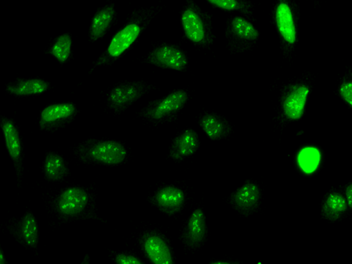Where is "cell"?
Masks as SVG:
<instances>
[{"mask_svg":"<svg viewBox=\"0 0 352 264\" xmlns=\"http://www.w3.org/2000/svg\"><path fill=\"white\" fill-rule=\"evenodd\" d=\"M278 29L283 38L289 43L296 41V29L292 11L287 4L280 3L276 11Z\"/></svg>","mask_w":352,"mask_h":264,"instance_id":"obj_18","label":"cell"},{"mask_svg":"<svg viewBox=\"0 0 352 264\" xmlns=\"http://www.w3.org/2000/svg\"><path fill=\"white\" fill-rule=\"evenodd\" d=\"M45 177L50 181H58L67 173V167L63 158L53 152L48 153L44 162Z\"/></svg>","mask_w":352,"mask_h":264,"instance_id":"obj_21","label":"cell"},{"mask_svg":"<svg viewBox=\"0 0 352 264\" xmlns=\"http://www.w3.org/2000/svg\"><path fill=\"white\" fill-rule=\"evenodd\" d=\"M50 83L39 78L17 79L6 85V90L16 96L39 94L47 91Z\"/></svg>","mask_w":352,"mask_h":264,"instance_id":"obj_16","label":"cell"},{"mask_svg":"<svg viewBox=\"0 0 352 264\" xmlns=\"http://www.w3.org/2000/svg\"><path fill=\"white\" fill-rule=\"evenodd\" d=\"M260 198L261 191L258 186L252 182H248L232 194L231 201L237 210L245 213L257 207Z\"/></svg>","mask_w":352,"mask_h":264,"instance_id":"obj_12","label":"cell"},{"mask_svg":"<svg viewBox=\"0 0 352 264\" xmlns=\"http://www.w3.org/2000/svg\"><path fill=\"white\" fill-rule=\"evenodd\" d=\"M345 192L347 205L352 208V183L347 186Z\"/></svg>","mask_w":352,"mask_h":264,"instance_id":"obj_29","label":"cell"},{"mask_svg":"<svg viewBox=\"0 0 352 264\" xmlns=\"http://www.w3.org/2000/svg\"><path fill=\"white\" fill-rule=\"evenodd\" d=\"M185 201L184 192L172 186L158 190L152 198L153 203L164 212L172 214L178 212Z\"/></svg>","mask_w":352,"mask_h":264,"instance_id":"obj_9","label":"cell"},{"mask_svg":"<svg viewBox=\"0 0 352 264\" xmlns=\"http://www.w3.org/2000/svg\"><path fill=\"white\" fill-rule=\"evenodd\" d=\"M116 15L113 4L106 5L94 15L89 27V38L96 41L102 38L109 29Z\"/></svg>","mask_w":352,"mask_h":264,"instance_id":"obj_13","label":"cell"},{"mask_svg":"<svg viewBox=\"0 0 352 264\" xmlns=\"http://www.w3.org/2000/svg\"><path fill=\"white\" fill-rule=\"evenodd\" d=\"M208 1L216 7L226 10H234L241 8V5L235 0H208Z\"/></svg>","mask_w":352,"mask_h":264,"instance_id":"obj_26","label":"cell"},{"mask_svg":"<svg viewBox=\"0 0 352 264\" xmlns=\"http://www.w3.org/2000/svg\"><path fill=\"white\" fill-rule=\"evenodd\" d=\"M77 155L85 162L116 165L124 160L126 151L120 142L91 139L78 146Z\"/></svg>","mask_w":352,"mask_h":264,"instance_id":"obj_1","label":"cell"},{"mask_svg":"<svg viewBox=\"0 0 352 264\" xmlns=\"http://www.w3.org/2000/svg\"><path fill=\"white\" fill-rule=\"evenodd\" d=\"M187 100L188 95L186 91L184 90L175 91L146 109L144 116L153 120H160L182 109Z\"/></svg>","mask_w":352,"mask_h":264,"instance_id":"obj_8","label":"cell"},{"mask_svg":"<svg viewBox=\"0 0 352 264\" xmlns=\"http://www.w3.org/2000/svg\"><path fill=\"white\" fill-rule=\"evenodd\" d=\"M210 264H232V263H228V262H225V261H217V262L212 263Z\"/></svg>","mask_w":352,"mask_h":264,"instance_id":"obj_31","label":"cell"},{"mask_svg":"<svg viewBox=\"0 0 352 264\" xmlns=\"http://www.w3.org/2000/svg\"><path fill=\"white\" fill-rule=\"evenodd\" d=\"M142 248L153 264H173L168 245L160 236L148 233L143 236Z\"/></svg>","mask_w":352,"mask_h":264,"instance_id":"obj_7","label":"cell"},{"mask_svg":"<svg viewBox=\"0 0 352 264\" xmlns=\"http://www.w3.org/2000/svg\"><path fill=\"white\" fill-rule=\"evenodd\" d=\"M71 102L56 103L46 107L41 113L39 126L43 130H52L70 122L77 113Z\"/></svg>","mask_w":352,"mask_h":264,"instance_id":"obj_5","label":"cell"},{"mask_svg":"<svg viewBox=\"0 0 352 264\" xmlns=\"http://www.w3.org/2000/svg\"><path fill=\"white\" fill-rule=\"evenodd\" d=\"M89 195L80 187H70L63 191L56 200L57 212L66 217H76L86 209Z\"/></svg>","mask_w":352,"mask_h":264,"instance_id":"obj_4","label":"cell"},{"mask_svg":"<svg viewBox=\"0 0 352 264\" xmlns=\"http://www.w3.org/2000/svg\"><path fill=\"white\" fill-rule=\"evenodd\" d=\"M206 217L203 210L197 208L193 211L188 219L184 234V241L192 248L199 246L206 236Z\"/></svg>","mask_w":352,"mask_h":264,"instance_id":"obj_11","label":"cell"},{"mask_svg":"<svg viewBox=\"0 0 352 264\" xmlns=\"http://www.w3.org/2000/svg\"><path fill=\"white\" fill-rule=\"evenodd\" d=\"M346 208V199L341 194L333 192L324 199L321 212L326 219L333 221L338 219Z\"/></svg>","mask_w":352,"mask_h":264,"instance_id":"obj_20","label":"cell"},{"mask_svg":"<svg viewBox=\"0 0 352 264\" xmlns=\"http://www.w3.org/2000/svg\"><path fill=\"white\" fill-rule=\"evenodd\" d=\"M1 125L9 155L19 177L22 165V147L17 128L13 121L2 117Z\"/></svg>","mask_w":352,"mask_h":264,"instance_id":"obj_10","label":"cell"},{"mask_svg":"<svg viewBox=\"0 0 352 264\" xmlns=\"http://www.w3.org/2000/svg\"><path fill=\"white\" fill-rule=\"evenodd\" d=\"M72 43L70 34L64 33L56 38L47 53L55 57L60 63H64L70 56Z\"/></svg>","mask_w":352,"mask_h":264,"instance_id":"obj_23","label":"cell"},{"mask_svg":"<svg viewBox=\"0 0 352 264\" xmlns=\"http://www.w3.org/2000/svg\"><path fill=\"white\" fill-rule=\"evenodd\" d=\"M16 236L27 246L35 248L38 242V228L36 220L31 212L25 213L16 227Z\"/></svg>","mask_w":352,"mask_h":264,"instance_id":"obj_17","label":"cell"},{"mask_svg":"<svg viewBox=\"0 0 352 264\" xmlns=\"http://www.w3.org/2000/svg\"><path fill=\"white\" fill-rule=\"evenodd\" d=\"M182 23L187 38L195 43L201 42L205 37V30L199 16L190 9L186 10L182 16Z\"/></svg>","mask_w":352,"mask_h":264,"instance_id":"obj_19","label":"cell"},{"mask_svg":"<svg viewBox=\"0 0 352 264\" xmlns=\"http://www.w3.org/2000/svg\"><path fill=\"white\" fill-rule=\"evenodd\" d=\"M116 264H144L139 258L133 255L125 253H120L116 255Z\"/></svg>","mask_w":352,"mask_h":264,"instance_id":"obj_27","label":"cell"},{"mask_svg":"<svg viewBox=\"0 0 352 264\" xmlns=\"http://www.w3.org/2000/svg\"><path fill=\"white\" fill-rule=\"evenodd\" d=\"M308 93L309 89L301 85L288 94L283 102L284 113L287 118L297 120L302 116Z\"/></svg>","mask_w":352,"mask_h":264,"instance_id":"obj_15","label":"cell"},{"mask_svg":"<svg viewBox=\"0 0 352 264\" xmlns=\"http://www.w3.org/2000/svg\"><path fill=\"white\" fill-rule=\"evenodd\" d=\"M232 28L236 36L245 40L254 41L258 36V30L243 17H234L232 21Z\"/></svg>","mask_w":352,"mask_h":264,"instance_id":"obj_24","label":"cell"},{"mask_svg":"<svg viewBox=\"0 0 352 264\" xmlns=\"http://www.w3.org/2000/svg\"><path fill=\"white\" fill-rule=\"evenodd\" d=\"M143 82H125L114 87L107 96V105L115 113H120L141 98L146 91Z\"/></svg>","mask_w":352,"mask_h":264,"instance_id":"obj_3","label":"cell"},{"mask_svg":"<svg viewBox=\"0 0 352 264\" xmlns=\"http://www.w3.org/2000/svg\"><path fill=\"white\" fill-rule=\"evenodd\" d=\"M320 159L319 152L314 148H305L298 155V162L305 171H312L317 166Z\"/></svg>","mask_w":352,"mask_h":264,"instance_id":"obj_25","label":"cell"},{"mask_svg":"<svg viewBox=\"0 0 352 264\" xmlns=\"http://www.w3.org/2000/svg\"><path fill=\"white\" fill-rule=\"evenodd\" d=\"M0 264H6V259L2 250L0 252Z\"/></svg>","mask_w":352,"mask_h":264,"instance_id":"obj_30","label":"cell"},{"mask_svg":"<svg viewBox=\"0 0 352 264\" xmlns=\"http://www.w3.org/2000/svg\"><path fill=\"white\" fill-rule=\"evenodd\" d=\"M147 61L155 66L175 69L184 70L187 65V58L180 50L163 45L153 50L147 58Z\"/></svg>","mask_w":352,"mask_h":264,"instance_id":"obj_6","label":"cell"},{"mask_svg":"<svg viewBox=\"0 0 352 264\" xmlns=\"http://www.w3.org/2000/svg\"><path fill=\"white\" fill-rule=\"evenodd\" d=\"M199 146L197 133L192 129H188L176 137L170 148V156L176 160L194 154Z\"/></svg>","mask_w":352,"mask_h":264,"instance_id":"obj_14","label":"cell"},{"mask_svg":"<svg viewBox=\"0 0 352 264\" xmlns=\"http://www.w3.org/2000/svg\"><path fill=\"white\" fill-rule=\"evenodd\" d=\"M142 28L139 14L133 13L124 26L113 36L106 50L96 60L93 69L115 62L138 38Z\"/></svg>","mask_w":352,"mask_h":264,"instance_id":"obj_2","label":"cell"},{"mask_svg":"<svg viewBox=\"0 0 352 264\" xmlns=\"http://www.w3.org/2000/svg\"><path fill=\"white\" fill-rule=\"evenodd\" d=\"M200 125L208 136L213 140L221 139L227 132V127L223 121L212 114L204 116L200 120Z\"/></svg>","mask_w":352,"mask_h":264,"instance_id":"obj_22","label":"cell"},{"mask_svg":"<svg viewBox=\"0 0 352 264\" xmlns=\"http://www.w3.org/2000/svg\"><path fill=\"white\" fill-rule=\"evenodd\" d=\"M342 98L352 107V81L343 83L340 88Z\"/></svg>","mask_w":352,"mask_h":264,"instance_id":"obj_28","label":"cell"}]
</instances>
